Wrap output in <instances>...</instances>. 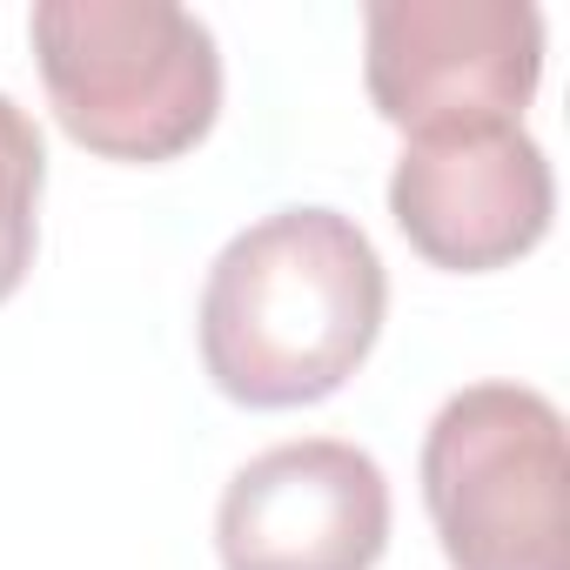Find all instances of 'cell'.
Returning a JSON list of instances; mask_svg holds the SVG:
<instances>
[{
	"label": "cell",
	"mask_w": 570,
	"mask_h": 570,
	"mask_svg": "<svg viewBox=\"0 0 570 570\" xmlns=\"http://www.w3.org/2000/svg\"><path fill=\"white\" fill-rule=\"evenodd\" d=\"M423 503L450 570H570L557 403L530 383L456 390L423 436Z\"/></svg>",
	"instance_id": "3957f363"
},
{
	"label": "cell",
	"mask_w": 570,
	"mask_h": 570,
	"mask_svg": "<svg viewBox=\"0 0 570 570\" xmlns=\"http://www.w3.org/2000/svg\"><path fill=\"white\" fill-rule=\"evenodd\" d=\"M222 570H376L390 550V476L343 436L248 456L215 510Z\"/></svg>",
	"instance_id": "8992f818"
},
{
	"label": "cell",
	"mask_w": 570,
	"mask_h": 570,
	"mask_svg": "<svg viewBox=\"0 0 570 570\" xmlns=\"http://www.w3.org/2000/svg\"><path fill=\"white\" fill-rule=\"evenodd\" d=\"M61 128L108 161H175L222 115V48L175 0H41L28 14Z\"/></svg>",
	"instance_id": "7a4b0ae2"
},
{
	"label": "cell",
	"mask_w": 570,
	"mask_h": 570,
	"mask_svg": "<svg viewBox=\"0 0 570 570\" xmlns=\"http://www.w3.org/2000/svg\"><path fill=\"white\" fill-rule=\"evenodd\" d=\"M363 81L403 135L523 121L543 81V14L530 0H376L363 14Z\"/></svg>",
	"instance_id": "277c9868"
},
{
	"label": "cell",
	"mask_w": 570,
	"mask_h": 570,
	"mask_svg": "<svg viewBox=\"0 0 570 570\" xmlns=\"http://www.w3.org/2000/svg\"><path fill=\"white\" fill-rule=\"evenodd\" d=\"M390 275L336 208L248 222L202 282V363L228 403L303 410L336 396L376 350Z\"/></svg>",
	"instance_id": "6da1fadb"
},
{
	"label": "cell",
	"mask_w": 570,
	"mask_h": 570,
	"mask_svg": "<svg viewBox=\"0 0 570 570\" xmlns=\"http://www.w3.org/2000/svg\"><path fill=\"white\" fill-rule=\"evenodd\" d=\"M41 188H48V148L35 115L0 88V303L21 289V275L35 268L41 242Z\"/></svg>",
	"instance_id": "52a82bcc"
},
{
	"label": "cell",
	"mask_w": 570,
	"mask_h": 570,
	"mask_svg": "<svg viewBox=\"0 0 570 570\" xmlns=\"http://www.w3.org/2000/svg\"><path fill=\"white\" fill-rule=\"evenodd\" d=\"M390 215L436 268L483 275L550 235L557 181L523 121H470L410 135L390 175Z\"/></svg>",
	"instance_id": "5b68a950"
}]
</instances>
